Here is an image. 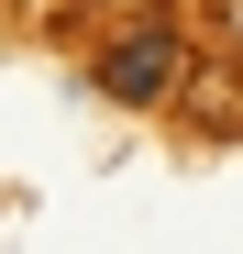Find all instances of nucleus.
Listing matches in <instances>:
<instances>
[{
    "label": "nucleus",
    "mask_w": 243,
    "mask_h": 254,
    "mask_svg": "<svg viewBox=\"0 0 243 254\" xmlns=\"http://www.w3.org/2000/svg\"><path fill=\"white\" fill-rule=\"evenodd\" d=\"M177 77H188V33H177V22H133V33L100 56V100L155 111V100H177Z\"/></svg>",
    "instance_id": "nucleus-1"
},
{
    "label": "nucleus",
    "mask_w": 243,
    "mask_h": 254,
    "mask_svg": "<svg viewBox=\"0 0 243 254\" xmlns=\"http://www.w3.org/2000/svg\"><path fill=\"white\" fill-rule=\"evenodd\" d=\"M232 45H243V0H232Z\"/></svg>",
    "instance_id": "nucleus-2"
}]
</instances>
